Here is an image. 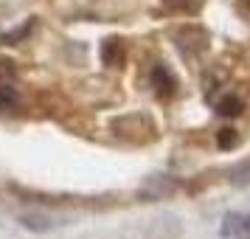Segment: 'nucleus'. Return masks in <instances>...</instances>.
Wrapping results in <instances>:
<instances>
[{
	"label": "nucleus",
	"mask_w": 250,
	"mask_h": 239,
	"mask_svg": "<svg viewBox=\"0 0 250 239\" xmlns=\"http://www.w3.org/2000/svg\"><path fill=\"white\" fill-rule=\"evenodd\" d=\"M177 192V180L171 177V174H155V177H149L144 186H141V197H146V200H163V197H169V194Z\"/></svg>",
	"instance_id": "nucleus-1"
},
{
	"label": "nucleus",
	"mask_w": 250,
	"mask_h": 239,
	"mask_svg": "<svg viewBox=\"0 0 250 239\" xmlns=\"http://www.w3.org/2000/svg\"><path fill=\"white\" fill-rule=\"evenodd\" d=\"M180 231H183V225L177 222V217H158V219L152 222L149 237L152 239H177Z\"/></svg>",
	"instance_id": "nucleus-2"
},
{
	"label": "nucleus",
	"mask_w": 250,
	"mask_h": 239,
	"mask_svg": "<svg viewBox=\"0 0 250 239\" xmlns=\"http://www.w3.org/2000/svg\"><path fill=\"white\" fill-rule=\"evenodd\" d=\"M152 85H155V90H158L160 96H171L174 87H177L174 76H171L169 68H163V65H158V68L152 70Z\"/></svg>",
	"instance_id": "nucleus-3"
},
{
	"label": "nucleus",
	"mask_w": 250,
	"mask_h": 239,
	"mask_svg": "<svg viewBox=\"0 0 250 239\" xmlns=\"http://www.w3.org/2000/svg\"><path fill=\"white\" fill-rule=\"evenodd\" d=\"M20 225L28 228V231H48V228L54 225V217L42 214V211H28V214L20 217Z\"/></svg>",
	"instance_id": "nucleus-4"
},
{
	"label": "nucleus",
	"mask_w": 250,
	"mask_h": 239,
	"mask_svg": "<svg viewBox=\"0 0 250 239\" xmlns=\"http://www.w3.org/2000/svg\"><path fill=\"white\" fill-rule=\"evenodd\" d=\"M17 104H20V90L14 87L12 82L0 79V107L3 110H14Z\"/></svg>",
	"instance_id": "nucleus-5"
},
{
	"label": "nucleus",
	"mask_w": 250,
	"mask_h": 239,
	"mask_svg": "<svg viewBox=\"0 0 250 239\" xmlns=\"http://www.w3.org/2000/svg\"><path fill=\"white\" fill-rule=\"evenodd\" d=\"M228 180L236 183V186H250V160H242V163H236V166H230Z\"/></svg>",
	"instance_id": "nucleus-6"
},
{
	"label": "nucleus",
	"mask_w": 250,
	"mask_h": 239,
	"mask_svg": "<svg viewBox=\"0 0 250 239\" xmlns=\"http://www.w3.org/2000/svg\"><path fill=\"white\" fill-rule=\"evenodd\" d=\"M121 40H107L102 48V59H104V65H118L121 62Z\"/></svg>",
	"instance_id": "nucleus-7"
},
{
	"label": "nucleus",
	"mask_w": 250,
	"mask_h": 239,
	"mask_svg": "<svg viewBox=\"0 0 250 239\" xmlns=\"http://www.w3.org/2000/svg\"><path fill=\"white\" fill-rule=\"evenodd\" d=\"M242 107H245V102L233 93V96H225L222 102L216 104V113H219V115H239V113H242Z\"/></svg>",
	"instance_id": "nucleus-8"
},
{
	"label": "nucleus",
	"mask_w": 250,
	"mask_h": 239,
	"mask_svg": "<svg viewBox=\"0 0 250 239\" xmlns=\"http://www.w3.org/2000/svg\"><path fill=\"white\" fill-rule=\"evenodd\" d=\"M31 28H34V20L23 23L20 28H14V31H6V34L0 37V43H3V45H17L20 40H25V37L31 34Z\"/></svg>",
	"instance_id": "nucleus-9"
},
{
	"label": "nucleus",
	"mask_w": 250,
	"mask_h": 239,
	"mask_svg": "<svg viewBox=\"0 0 250 239\" xmlns=\"http://www.w3.org/2000/svg\"><path fill=\"white\" fill-rule=\"evenodd\" d=\"M216 141H219V147L222 149H233L239 144V135H236V130H219V135H216Z\"/></svg>",
	"instance_id": "nucleus-10"
}]
</instances>
